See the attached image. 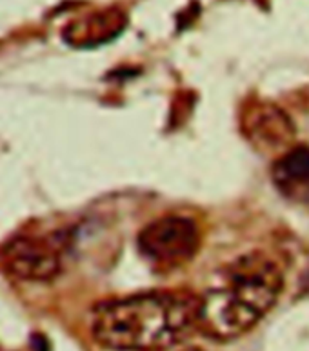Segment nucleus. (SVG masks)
Segmentation results:
<instances>
[{
	"label": "nucleus",
	"instance_id": "obj_1",
	"mask_svg": "<svg viewBox=\"0 0 309 351\" xmlns=\"http://www.w3.org/2000/svg\"><path fill=\"white\" fill-rule=\"evenodd\" d=\"M199 328V297L188 291H151L95 309L91 333L111 351H155L175 346Z\"/></svg>",
	"mask_w": 309,
	"mask_h": 351
},
{
	"label": "nucleus",
	"instance_id": "obj_2",
	"mask_svg": "<svg viewBox=\"0 0 309 351\" xmlns=\"http://www.w3.org/2000/svg\"><path fill=\"white\" fill-rule=\"evenodd\" d=\"M282 288V271L267 255L235 258L199 297V330L215 341L238 339L271 311Z\"/></svg>",
	"mask_w": 309,
	"mask_h": 351
},
{
	"label": "nucleus",
	"instance_id": "obj_3",
	"mask_svg": "<svg viewBox=\"0 0 309 351\" xmlns=\"http://www.w3.org/2000/svg\"><path fill=\"white\" fill-rule=\"evenodd\" d=\"M200 247L197 222L182 215L153 220L138 235L140 255L158 269H175L193 261Z\"/></svg>",
	"mask_w": 309,
	"mask_h": 351
},
{
	"label": "nucleus",
	"instance_id": "obj_4",
	"mask_svg": "<svg viewBox=\"0 0 309 351\" xmlns=\"http://www.w3.org/2000/svg\"><path fill=\"white\" fill-rule=\"evenodd\" d=\"M2 263L13 277L46 282L51 280L62 266L60 242L51 237H16L2 250Z\"/></svg>",
	"mask_w": 309,
	"mask_h": 351
},
{
	"label": "nucleus",
	"instance_id": "obj_5",
	"mask_svg": "<svg viewBox=\"0 0 309 351\" xmlns=\"http://www.w3.org/2000/svg\"><path fill=\"white\" fill-rule=\"evenodd\" d=\"M273 182L288 197H309V147L286 149L273 166Z\"/></svg>",
	"mask_w": 309,
	"mask_h": 351
},
{
	"label": "nucleus",
	"instance_id": "obj_6",
	"mask_svg": "<svg viewBox=\"0 0 309 351\" xmlns=\"http://www.w3.org/2000/svg\"><path fill=\"white\" fill-rule=\"evenodd\" d=\"M247 133L253 142L262 144L266 149H271L286 146L295 135V130L282 111L271 106H264L249 113Z\"/></svg>",
	"mask_w": 309,
	"mask_h": 351
},
{
	"label": "nucleus",
	"instance_id": "obj_7",
	"mask_svg": "<svg viewBox=\"0 0 309 351\" xmlns=\"http://www.w3.org/2000/svg\"><path fill=\"white\" fill-rule=\"evenodd\" d=\"M155 351H200V350H199V348L188 346V344H184V342H180V344H175V346L162 348V350H155Z\"/></svg>",
	"mask_w": 309,
	"mask_h": 351
}]
</instances>
